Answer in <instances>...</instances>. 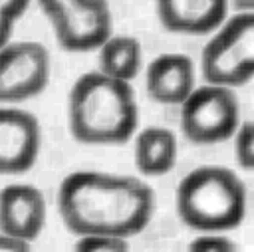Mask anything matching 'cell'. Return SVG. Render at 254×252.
<instances>
[{"label": "cell", "instance_id": "obj_1", "mask_svg": "<svg viewBox=\"0 0 254 252\" xmlns=\"http://www.w3.org/2000/svg\"><path fill=\"white\" fill-rule=\"evenodd\" d=\"M62 224L75 236L109 234L131 238L143 232L155 212L149 183L129 175L73 171L56 192Z\"/></svg>", "mask_w": 254, "mask_h": 252}, {"label": "cell", "instance_id": "obj_2", "mask_svg": "<svg viewBox=\"0 0 254 252\" xmlns=\"http://www.w3.org/2000/svg\"><path fill=\"white\" fill-rule=\"evenodd\" d=\"M67 125L71 137L83 145H121L129 141L139 125L133 85L99 69L81 73L69 89Z\"/></svg>", "mask_w": 254, "mask_h": 252}, {"label": "cell", "instance_id": "obj_3", "mask_svg": "<svg viewBox=\"0 0 254 252\" xmlns=\"http://www.w3.org/2000/svg\"><path fill=\"white\" fill-rule=\"evenodd\" d=\"M246 185L236 171L200 165L177 185L175 206L181 222L196 232H228L246 216Z\"/></svg>", "mask_w": 254, "mask_h": 252}, {"label": "cell", "instance_id": "obj_4", "mask_svg": "<svg viewBox=\"0 0 254 252\" xmlns=\"http://www.w3.org/2000/svg\"><path fill=\"white\" fill-rule=\"evenodd\" d=\"M206 83L230 89L250 83L254 75V14H232L212 32L200 52Z\"/></svg>", "mask_w": 254, "mask_h": 252}, {"label": "cell", "instance_id": "obj_5", "mask_svg": "<svg viewBox=\"0 0 254 252\" xmlns=\"http://www.w3.org/2000/svg\"><path fill=\"white\" fill-rule=\"evenodd\" d=\"M179 125L187 141L216 145L228 141L240 119V101L234 89L214 83L196 85L179 105Z\"/></svg>", "mask_w": 254, "mask_h": 252}, {"label": "cell", "instance_id": "obj_6", "mask_svg": "<svg viewBox=\"0 0 254 252\" xmlns=\"http://www.w3.org/2000/svg\"><path fill=\"white\" fill-rule=\"evenodd\" d=\"M52 62L44 44L34 40L8 42L0 50V105L38 97L50 83Z\"/></svg>", "mask_w": 254, "mask_h": 252}, {"label": "cell", "instance_id": "obj_7", "mask_svg": "<svg viewBox=\"0 0 254 252\" xmlns=\"http://www.w3.org/2000/svg\"><path fill=\"white\" fill-rule=\"evenodd\" d=\"M50 24L58 46L65 52H93L113 34L107 0H77Z\"/></svg>", "mask_w": 254, "mask_h": 252}, {"label": "cell", "instance_id": "obj_8", "mask_svg": "<svg viewBox=\"0 0 254 252\" xmlns=\"http://www.w3.org/2000/svg\"><path fill=\"white\" fill-rule=\"evenodd\" d=\"M42 129L34 113L0 105V175L30 171L40 155Z\"/></svg>", "mask_w": 254, "mask_h": 252}, {"label": "cell", "instance_id": "obj_9", "mask_svg": "<svg viewBox=\"0 0 254 252\" xmlns=\"http://www.w3.org/2000/svg\"><path fill=\"white\" fill-rule=\"evenodd\" d=\"M46 198L36 185L10 183L0 190V230L34 242L46 224Z\"/></svg>", "mask_w": 254, "mask_h": 252}, {"label": "cell", "instance_id": "obj_10", "mask_svg": "<svg viewBox=\"0 0 254 252\" xmlns=\"http://www.w3.org/2000/svg\"><path fill=\"white\" fill-rule=\"evenodd\" d=\"M194 87L196 67L187 54H159L145 69V89L155 103L181 105Z\"/></svg>", "mask_w": 254, "mask_h": 252}, {"label": "cell", "instance_id": "obj_11", "mask_svg": "<svg viewBox=\"0 0 254 252\" xmlns=\"http://www.w3.org/2000/svg\"><path fill=\"white\" fill-rule=\"evenodd\" d=\"M161 26L173 34H212L228 16V0H155Z\"/></svg>", "mask_w": 254, "mask_h": 252}, {"label": "cell", "instance_id": "obj_12", "mask_svg": "<svg viewBox=\"0 0 254 252\" xmlns=\"http://www.w3.org/2000/svg\"><path fill=\"white\" fill-rule=\"evenodd\" d=\"M179 157V143L171 129L161 125L143 127L135 133L133 161L143 177H163L173 171Z\"/></svg>", "mask_w": 254, "mask_h": 252}, {"label": "cell", "instance_id": "obj_13", "mask_svg": "<svg viewBox=\"0 0 254 252\" xmlns=\"http://www.w3.org/2000/svg\"><path fill=\"white\" fill-rule=\"evenodd\" d=\"M97 60L101 73L131 83L143 67V46L135 36L111 34L97 48Z\"/></svg>", "mask_w": 254, "mask_h": 252}, {"label": "cell", "instance_id": "obj_14", "mask_svg": "<svg viewBox=\"0 0 254 252\" xmlns=\"http://www.w3.org/2000/svg\"><path fill=\"white\" fill-rule=\"evenodd\" d=\"M230 139L236 165L244 173H250L254 169V123L250 119L240 121Z\"/></svg>", "mask_w": 254, "mask_h": 252}, {"label": "cell", "instance_id": "obj_15", "mask_svg": "<svg viewBox=\"0 0 254 252\" xmlns=\"http://www.w3.org/2000/svg\"><path fill=\"white\" fill-rule=\"evenodd\" d=\"M73 248L81 252H125L129 248V238L109 234H85L77 236Z\"/></svg>", "mask_w": 254, "mask_h": 252}, {"label": "cell", "instance_id": "obj_16", "mask_svg": "<svg viewBox=\"0 0 254 252\" xmlns=\"http://www.w3.org/2000/svg\"><path fill=\"white\" fill-rule=\"evenodd\" d=\"M189 248L196 252H234L236 244L224 232H200V236L189 242Z\"/></svg>", "mask_w": 254, "mask_h": 252}, {"label": "cell", "instance_id": "obj_17", "mask_svg": "<svg viewBox=\"0 0 254 252\" xmlns=\"http://www.w3.org/2000/svg\"><path fill=\"white\" fill-rule=\"evenodd\" d=\"M38 2V6H40V10H42V14L48 18V20H54L56 16H60L64 10H67L73 2H77V0H36Z\"/></svg>", "mask_w": 254, "mask_h": 252}, {"label": "cell", "instance_id": "obj_18", "mask_svg": "<svg viewBox=\"0 0 254 252\" xmlns=\"http://www.w3.org/2000/svg\"><path fill=\"white\" fill-rule=\"evenodd\" d=\"M30 2L32 0H0V12L18 22L24 16V12L28 10Z\"/></svg>", "mask_w": 254, "mask_h": 252}, {"label": "cell", "instance_id": "obj_19", "mask_svg": "<svg viewBox=\"0 0 254 252\" xmlns=\"http://www.w3.org/2000/svg\"><path fill=\"white\" fill-rule=\"evenodd\" d=\"M30 248H32L30 242L20 240V238L0 230V252H24V250H30Z\"/></svg>", "mask_w": 254, "mask_h": 252}, {"label": "cell", "instance_id": "obj_20", "mask_svg": "<svg viewBox=\"0 0 254 252\" xmlns=\"http://www.w3.org/2000/svg\"><path fill=\"white\" fill-rule=\"evenodd\" d=\"M14 26H16V20L0 12V50H2V48H4L8 42H12V32H14Z\"/></svg>", "mask_w": 254, "mask_h": 252}, {"label": "cell", "instance_id": "obj_21", "mask_svg": "<svg viewBox=\"0 0 254 252\" xmlns=\"http://www.w3.org/2000/svg\"><path fill=\"white\" fill-rule=\"evenodd\" d=\"M228 10H234V14H254V0H228Z\"/></svg>", "mask_w": 254, "mask_h": 252}]
</instances>
